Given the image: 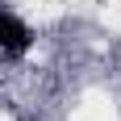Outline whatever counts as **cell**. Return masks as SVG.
<instances>
[{
    "label": "cell",
    "instance_id": "cell-1",
    "mask_svg": "<svg viewBox=\"0 0 121 121\" xmlns=\"http://www.w3.org/2000/svg\"><path fill=\"white\" fill-rule=\"evenodd\" d=\"M29 42H34L29 25H25L13 9H4V4H0V50H4V54H25V50H29Z\"/></svg>",
    "mask_w": 121,
    "mask_h": 121
}]
</instances>
